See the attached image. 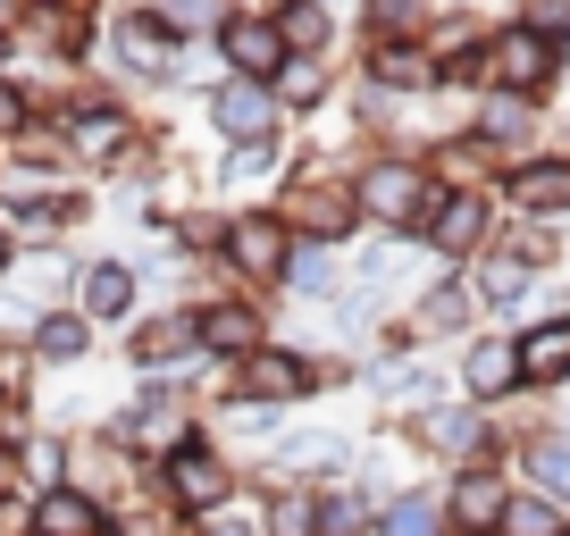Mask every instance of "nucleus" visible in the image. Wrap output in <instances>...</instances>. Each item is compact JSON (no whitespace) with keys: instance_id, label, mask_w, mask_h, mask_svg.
I'll return each instance as SVG.
<instances>
[{"instance_id":"obj_16","label":"nucleus","mask_w":570,"mask_h":536,"mask_svg":"<svg viewBox=\"0 0 570 536\" xmlns=\"http://www.w3.org/2000/svg\"><path fill=\"white\" fill-rule=\"evenodd\" d=\"M235 260H244V268H277V260H285V235L261 218V227H244V235H235Z\"/></svg>"},{"instance_id":"obj_20","label":"nucleus","mask_w":570,"mask_h":536,"mask_svg":"<svg viewBox=\"0 0 570 536\" xmlns=\"http://www.w3.org/2000/svg\"><path fill=\"white\" fill-rule=\"evenodd\" d=\"M202 327H210V344H227V353H244V344L261 336V327H252L244 310H210V319H202Z\"/></svg>"},{"instance_id":"obj_27","label":"nucleus","mask_w":570,"mask_h":536,"mask_svg":"<svg viewBox=\"0 0 570 536\" xmlns=\"http://www.w3.org/2000/svg\"><path fill=\"white\" fill-rule=\"evenodd\" d=\"M76 344H85V336H76V319H51V327H42V353H76Z\"/></svg>"},{"instance_id":"obj_15","label":"nucleus","mask_w":570,"mask_h":536,"mask_svg":"<svg viewBox=\"0 0 570 536\" xmlns=\"http://www.w3.org/2000/svg\"><path fill=\"white\" fill-rule=\"evenodd\" d=\"M227 51L244 59V68H285V42L268 34V26H227Z\"/></svg>"},{"instance_id":"obj_8","label":"nucleus","mask_w":570,"mask_h":536,"mask_svg":"<svg viewBox=\"0 0 570 536\" xmlns=\"http://www.w3.org/2000/svg\"><path fill=\"white\" fill-rule=\"evenodd\" d=\"M503 503H512V478H503V469H462V478H453V528L495 536Z\"/></svg>"},{"instance_id":"obj_22","label":"nucleus","mask_w":570,"mask_h":536,"mask_svg":"<svg viewBox=\"0 0 570 536\" xmlns=\"http://www.w3.org/2000/svg\"><path fill=\"white\" fill-rule=\"evenodd\" d=\"M177 486H185L194 503H218V486H227V478H218L210 461H177Z\"/></svg>"},{"instance_id":"obj_24","label":"nucleus","mask_w":570,"mask_h":536,"mask_svg":"<svg viewBox=\"0 0 570 536\" xmlns=\"http://www.w3.org/2000/svg\"><path fill=\"white\" fill-rule=\"evenodd\" d=\"M320 85H327V76L311 68V59H285V92H294V101H320Z\"/></svg>"},{"instance_id":"obj_3","label":"nucleus","mask_w":570,"mask_h":536,"mask_svg":"<svg viewBox=\"0 0 570 536\" xmlns=\"http://www.w3.org/2000/svg\"><path fill=\"white\" fill-rule=\"evenodd\" d=\"M361 210L386 218V227H428V210H436V185H428V168L411 160H386L361 177Z\"/></svg>"},{"instance_id":"obj_6","label":"nucleus","mask_w":570,"mask_h":536,"mask_svg":"<svg viewBox=\"0 0 570 536\" xmlns=\"http://www.w3.org/2000/svg\"><path fill=\"white\" fill-rule=\"evenodd\" d=\"M462 386H470L479 411H487V403H512V394H520V344L512 336H479L462 353Z\"/></svg>"},{"instance_id":"obj_13","label":"nucleus","mask_w":570,"mask_h":536,"mask_svg":"<svg viewBox=\"0 0 570 536\" xmlns=\"http://www.w3.org/2000/svg\"><path fill=\"white\" fill-rule=\"evenodd\" d=\"M386 536H445V503H436V495L386 503Z\"/></svg>"},{"instance_id":"obj_17","label":"nucleus","mask_w":570,"mask_h":536,"mask_svg":"<svg viewBox=\"0 0 570 536\" xmlns=\"http://www.w3.org/2000/svg\"><path fill=\"white\" fill-rule=\"evenodd\" d=\"M42 536H92V503L51 495V503H42Z\"/></svg>"},{"instance_id":"obj_10","label":"nucleus","mask_w":570,"mask_h":536,"mask_svg":"<svg viewBox=\"0 0 570 536\" xmlns=\"http://www.w3.org/2000/svg\"><path fill=\"white\" fill-rule=\"evenodd\" d=\"M479 143H529L537 135V101H520V92H479V126H470Z\"/></svg>"},{"instance_id":"obj_2","label":"nucleus","mask_w":570,"mask_h":536,"mask_svg":"<svg viewBox=\"0 0 570 536\" xmlns=\"http://www.w3.org/2000/svg\"><path fill=\"white\" fill-rule=\"evenodd\" d=\"M503 201H512L529 227L570 218V151H529V160L503 168Z\"/></svg>"},{"instance_id":"obj_23","label":"nucleus","mask_w":570,"mask_h":536,"mask_svg":"<svg viewBox=\"0 0 570 536\" xmlns=\"http://www.w3.org/2000/svg\"><path fill=\"white\" fill-rule=\"evenodd\" d=\"M126 294H135L126 268H101V277H92V310H126Z\"/></svg>"},{"instance_id":"obj_1","label":"nucleus","mask_w":570,"mask_h":536,"mask_svg":"<svg viewBox=\"0 0 570 536\" xmlns=\"http://www.w3.org/2000/svg\"><path fill=\"white\" fill-rule=\"evenodd\" d=\"M562 42H546L537 26H495L487 34V92H520V101H546L553 85H562Z\"/></svg>"},{"instance_id":"obj_4","label":"nucleus","mask_w":570,"mask_h":536,"mask_svg":"<svg viewBox=\"0 0 570 536\" xmlns=\"http://www.w3.org/2000/svg\"><path fill=\"white\" fill-rule=\"evenodd\" d=\"M420 235L445 251V260H479L487 235H495V201H487V193H436V210H428Z\"/></svg>"},{"instance_id":"obj_18","label":"nucleus","mask_w":570,"mask_h":536,"mask_svg":"<svg viewBox=\"0 0 570 536\" xmlns=\"http://www.w3.org/2000/svg\"><path fill=\"white\" fill-rule=\"evenodd\" d=\"M285 461H294V469H336V461H344V436H294V445H285Z\"/></svg>"},{"instance_id":"obj_7","label":"nucleus","mask_w":570,"mask_h":536,"mask_svg":"<svg viewBox=\"0 0 570 536\" xmlns=\"http://www.w3.org/2000/svg\"><path fill=\"white\" fill-rule=\"evenodd\" d=\"M520 344V386L546 394V386H570V310H553V319H537Z\"/></svg>"},{"instance_id":"obj_19","label":"nucleus","mask_w":570,"mask_h":536,"mask_svg":"<svg viewBox=\"0 0 570 536\" xmlns=\"http://www.w3.org/2000/svg\"><path fill=\"white\" fill-rule=\"evenodd\" d=\"M520 26H537L546 42H562V51H570V0H529V9H520Z\"/></svg>"},{"instance_id":"obj_14","label":"nucleus","mask_w":570,"mask_h":536,"mask_svg":"<svg viewBox=\"0 0 570 536\" xmlns=\"http://www.w3.org/2000/svg\"><path fill=\"white\" fill-rule=\"evenodd\" d=\"M470 310H479V302H470V286H453V277H445V286H428V302H420V327L453 336V327H462Z\"/></svg>"},{"instance_id":"obj_12","label":"nucleus","mask_w":570,"mask_h":536,"mask_svg":"<svg viewBox=\"0 0 570 536\" xmlns=\"http://www.w3.org/2000/svg\"><path fill=\"white\" fill-rule=\"evenodd\" d=\"M218 126H227V135H244V143H261V126H268L261 85H227V92H218Z\"/></svg>"},{"instance_id":"obj_28","label":"nucleus","mask_w":570,"mask_h":536,"mask_svg":"<svg viewBox=\"0 0 570 536\" xmlns=\"http://www.w3.org/2000/svg\"><path fill=\"white\" fill-rule=\"evenodd\" d=\"M294 42H327V18H320V9H294Z\"/></svg>"},{"instance_id":"obj_21","label":"nucleus","mask_w":570,"mask_h":536,"mask_svg":"<svg viewBox=\"0 0 570 536\" xmlns=\"http://www.w3.org/2000/svg\"><path fill=\"white\" fill-rule=\"evenodd\" d=\"M370 26L377 34H403V26H420V0H370Z\"/></svg>"},{"instance_id":"obj_5","label":"nucleus","mask_w":570,"mask_h":536,"mask_svg":"<svg viewBox=\"0 0 570 536\" xmlns=\"http://www.w3.org/2000/svg\"><path fill=\"white\" fill-rule=\"evenodd\" d=\"M537 277H546V268H537L520 244H487V251H479V277H470V302H487V310H520V302L537 294Z\"/></svg>"},{"instance_id":"obj_25","label":"nucleus","mask_w":570,"mask_h":536,"mask_svg":"<svg viewBox=\"0 0 570 536\" xmlns=\"http://www.w3.org/2000/svg\"><path fill=\"white\" fill-rule=\"evenodd\" d=\"M294 286H303V294L320 286L327 294V260H320V251H294Z\"/></svg>"},{"instance_id":"obj_9","label":"nucleus","mask_w":570,"mask_h":536,"mask_svg":"<svg viewBox=\"0 0 570 536\" xmlns=\"http://www.w3.org/2000/svg\"><path fill=\"white\" fill-rule=\"evenodd\" d=\"M520 469H529V486H537L546 503H562V512H570V428H546V436H529Z\"/></svg>"},{"instance_id":"obj_11","label":"nucleus","mask_w":570,"mask_h":536,"mask_svg":"<svg viewBox=\"0 0 570 536\" xmlns=\"http://www.w3.org/2000/svg\"><path fill=\"white\" fill-rule=\"evenodd\" d=\"M495 536H570V512H562V503H546L537 486H512V503H503Z\"/></svg>"},{"instance_id":"obj_26","label":"nucleus","mask_w":570,"mask_h":536,"mask_svg":"<svg viewBox=\"0 0 570 536\" xmlns=\"http://www.w3.org/2000/svg\"><path fill=\"white\" fill-rule=\"evenodd\" d=\"M185 344V327H151V336H142V360H168Z\"/></svg>"}]
</instances>
